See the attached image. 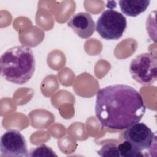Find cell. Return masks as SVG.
I'll return each mask as SVG.
<instances>
[{"instance_id":"obj_4","label":"cell","mask_w":157,"mask_h":157,"mask_svg":"<svg viewBox=\"0 0 157 157\" xmlns=\"http://www.w3.org/2000/svg\"><path fill=\"white\" fill-rule=\"evenodd\" d=\"M132 78L140 85L148 86L156 80L157 57L153 53H141L136 56L129 65Z\"/></svg>"},{"instance_id":"obj_11","label":"cell","mask_w":157,"mask_h":157,"mask_svg":"<svg viewBox=\"0 0 157 157\" xmlns=\"http://www.w3.org/2000/svg\"><path fill=\"white\" fill-rule=\"evenodd\" d=\"M57 156L52 149L45 144L36 147L31 151L29 156Z\"/></svg>"},{"instance_id":"obj_1","label":"cell","mask_w":157,"mask_h":157,"mask_svg":"<svg viewBox=\"0 0 157 157\" xmlns=\"http://www.w3.org/2000/svg\"><path fill=\"white\" fill-rule=\"evenodd\" d=\"M145 110L142 96L131 86L109 85L96 93L95 114L102 127L116 130L127 129L139 123Z\"/></svg>"},{"instance_id":"obj_9","label":"cell","mask_w":157,"mask_h":157,"mask_svg":"<svg viewBox=\"0 0 157 157\" xmlns=\"http://www.w3.org/2000/svg\"><path fill=\"white\" fill-rule=\"evenodd\" d=\"M120 156L122 157H142V151L135 149L132 145L126 140L118 145Z\"/></svg>"},{"instance_id":"obj_6","label":"cell","mask_w":157,"mask_h":157,"mask_svg":"<svg viewBox=\"0 0 157 157\" xmlns=\"http://www.w3.org/2000/svg\"><path fill=\"white\" fill-rule=\"evenodd\" d=\"M124 140L129 142L138 151L151 147L155 139V133L144 123H137L128 128L123 133Z\"/></svg>"},{"instance_id":"obj_7","label":"cell","mask_w":157,"mask_h":157,"mask_svg":"<svg viewBox=\"0 0 157 157\" xmlns=\"http://www.w3.org/2000/svg\"><path fill=\"white\" fill-rule=\"evenodd\" d=\"M67 26L82 39H88L95 31L94 21L91 15L87 12L74 14L68 21Z\"/></svg>"},{"instance_id":"obj_2","label":"cell","mask_w":157,"mask_h":157,"mask_svg":"<svg viewBox=\"0 0 157 157\" xmlns=\"http://www.w3.org/2000/svg\"><path fill=\"white\" fill-rule=\"evenodd\" d=\"M1 75L13 83L23 85L34 74L36 61L31 48L19 45L4 52L0 58Z\"/></svg>"},{"instance_id":"obj_8","label":"cell","mask_w":157,"mask_h":157,"mask_svg":"<svg viewBox=\"0 0 157 157\" xmlns=\"http://www.w3.org/2000/svg\"><path fill=\"white\" fill-rule=\"evenodd\" d=\"M150 1L147 0H120L118 1L121 12L129 17H137L145 12Z\"/></svg>"},{"instance_id":"obj_3","label":"cell","mask_w":157,"mask_h":157,"mask_svg":"<svg viewBox=\"0 0 157 157\" xmlns=\"http://www.w3.org/2000/svg\"><path fill=\"white\" fill-rule=\"evenodd\" d=\"M126 26V17L120 12L109 9L97 20L96 30L104 39L117 40L122 37Z\"/></svg>"},{"instance_id":"obj_5","label":"cell","mask_w":157,"mask_h":157,"mask_svg":"<svg viewBox=\"0 0 157 157\" xmlns=\"http://www.w3.org/2000/svg\"><path fill=\"white\" fill-rule=\"evenodd\" d=\"M1 156H29L26 141L21 132L16 129H9L1 137Z\"/></svg>"},{"instance_id":"obj_10","label":"cell","mask_w":157,"mask_h":157,"mask_svg":"<svg viewBox=\"0 0 157 157\" xmlns=\"http://www.w3.org/2000/svg\"><path fill=\"white\" fill-rule=\"evenodd\" d=\"M97 153L104 157H119L118 146L115 144L107 143L104 144L101 148L97 151Z\"/></svg>"}]
</instances>
